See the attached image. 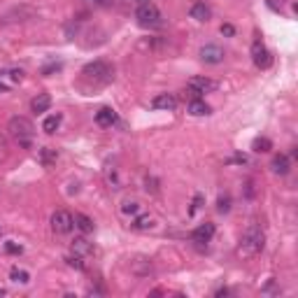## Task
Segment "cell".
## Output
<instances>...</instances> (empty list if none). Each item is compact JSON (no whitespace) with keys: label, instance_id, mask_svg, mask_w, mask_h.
I'll return each mask as SVG.
<instances>
[{"label":"cell","instance_id":"ffe728a7","mask_svg":"<svg viewBox=\"0 0 298 298\" xmlns=\"http://www.w3.org/2000/svg\"><path fill=\"white\" fill-rule=\"evenodd\" d=\"M72 219H75V226H77L82 233H94L96 224H94V219H91V217H86V215H75Z\"/></svg>","mask_w":298,"mask_h":298},{"label":"cell","instance_id":"1f68e13d","mask_svg":"<svg viewBox=\"0 0 298 298\" xmlns=\"http://www.w3.org/2000/svg\"><path fill=\"white\" fill-rule=\"evenodd\" d=\"M221 35H226V38H233V35H235V28H233L231 23H224V26H221Z\"/></svg>","mask_w":298,"mask_h":298},{"label":"cell","instance_id":"d590c367","mask_svg":"<svg viewBox=\"0 0 298 298\" xmlns=\"http://www.w3.org/2000/svg\"><path fill=\"white\" fill-rule=\"evenodd\" d=\"M138 5H147V3H152V0H135Z\"/></svg>","mask_w":298,"mask_h":298},{"label":"cell","instance_id":"8992f818","mask_svg":"<svg viewBox=\"0 0 298 298\" xmlns=\"http://www.w3.org/2000/svg\"><path fill=\"white\" fill-rule=\"evenodd\" d=\"M51 228H54V233H70L75 228V219H72L70 212L56 210L51 215Z\"/></svg>","mask_w":298,"mask_h":298},{"label":"cell","instance_id":"52a82bcc","mask_svg":"<svg viewBox=\"0 0 298 298\" xmlns=\"http://www.w3.org/2000/svg\"><path fill=\"white\" fill-rule=\"evenodd\" d=\"M252 61H254V66L261 68V70H265V68H271V66H273L271 51L265 49L261 40H254V44H252Z\"/></svg>","mask_w":298,"mask_h":298},{"label":"cell","instance_id":"ac0fdd59","mask_svg":"<svg viewBox=\"0 0 298 298\" xmlns=\"http://www.w3.org/2000/svg\"><path fill=\"white\" fill-rule=\"evenodd\" d=\"M189 14H191V19H196V21H207V19H210V7L205 5V3H196V5H191Z\"/></svg>","mask_w":298,"mask_h":298},{"label":"cell","instance_id":"e575fe53","mask_svg":"<svg viewBox=\"0 0 298 298\" xmlns=\"http://www.w3.org/2000/svg\"><path fill=\"white\" fill-rule=\"evenodd\" d=\"M0 94H7V86L3 82H0Z\"/></svg>","mask_w":298,"mask_h":298},{"label":"cell","instance_id":"4dcf8cb0","mask_svg":"<svg viewBox=\"0 0 298 298\" xmlns=\"http://www.w3.org/2000/svg\"><path fill=\"white\" fill-rule=\"evenodd\" d=\"M5 249L10 252V254H21V252H23L21 245H14V243H5Z\"/></svg>","mask_w":298,"mask_h":298},{"label":"cell","instance_id":"74e56055","mask_svg":"<svg viewBox=\"0 0 298 298\" xmlns=\"http://www.w3.org/2000/svg\"><path fill=\"white\" fill-rule=\"evenodd\" d=\"M3 233H5V228H3V224H0V235H3Z\"/></svg>","mask_w":298,"mask_h":298},{"label":"cell","instance_id":"5b68a950","mask_svg":"<svg viewBox=\"0 0 298 298\" xmlns=\"http://www.w3.org/2000/svg\"><path fill=\"white\" fill-rule=\"evenodd\" d=\"M38 17V10H33V7L28 5H19V7H12L10 12H5L3 17H0V21L5 23H21V21H28V19H35Z\"/></svg>","mask_w":298,"mask_h":298},{"label":"cell","instance_id":"d4e9b609","mask_svg":"<svg viewBox=\"0 0 298 298\" xmlns=\"http://www.w3.org/2000/svg\"><path fill=\"white\" fill-rule=\"evenodd\" d=\"M231 210V198H228V193H221L219 200H217V212L219 215H226Z\"/></svg>","mask_w":298,"mask_h":298},{"label":"cell","instance_id":"6da1fadb","mask_svg":"<svg viewBox=\"0 0 298 298\" xmlns=\"http://www.w3.org/2000/svg\"><path fill=\"white\" fill-rule=\"evenodd\" d=\"M7 131L10 135L14 138V142L23 149H31L33 147V135H35V126L31 119L26 116H12L10 124H7Z\"/></svg>","mask_w":298,"mask_h":298},{"label":"cell","instance_id":"d6986e66","mask_svg":"<svg viewBox=\"0 0 298 298\" xmlns=\"http://www.w3.org/2000/svg\"><path fill=\"white\" fill-rule=\"evenodd\" d=\"M131 226L135 228V231H152V228H154V217L140 215V217H135V219H133Z\"/></svg>","mask_w":298,"mask_h":298},{"label":"cell","instance_id":"ba28073f","mask_svg":"<svg viewBox=\"0 0 298 298\" xmlns=\"http://www.w3.org/2000/svg\"><path fill=\"white\" fill-rule=\"evenodd\" d=\"M217 88H219V84L210 77H191L189 79V91H191V96L212 94V91H217Z\"/></svg>","mask_w":298,"mask_h":298},{"label":"cell","instance_id":"603a6c76","mask_svg":"<svg viewBox=\"0 0 298 298\" xmlns=\"http://www.w3.org/2000/svg\"><path fill=\"white\" fill-rule=\"evenodd\" d=\"M252 149H254V152H259V154H265V152H271V149H273V142L268 138H256L254 142H252Z\"/></svg>","mask_w":298,"mask_h":298},{"label":"cell","instance_id":"9c48e42d","mask_svg":"<svg viewBox=\"0 0 298 298\" xmlns=\"http://www.w3.org/2000/svg\"><path fill=\"white\" fill-rule=\"evenodd\" d=\"M224 49H221L219 44H205L203 49H200V58H203L205 63H212V66H217V63L224 61Z\"/></svg>","mask_w":298,"mask_h":298},{"label":"cell","instance_id":"7c38bea8","mask_svg":"<svg viewBox=\"0 0 298 298\" xmlns=\"http://www.w3.org/2000/svg\"><path fill=\"white\" fill-rule=\"evenodd\" d=\"M271 168L275 175H289V170H291V161H289L287 154H277L275 159L271 161Z\"/></svg>","mask_w":298,"mask_h":298},{"label":"cell","instance_id":"8d00e7d4","mask_svg":"<svg viewBox=\"0 0 298 298\" xmlns=\"http://www.w3.org/2000/svg\"><path fill=\"white\" fill-rule=\"evenodd\" d=\"M0 296H7V289H3V287H0Z\"/></svg>","mask_w":298,"mask_h":298},{"label":"cell","instance_id":"83f0119b","mask_svg":"<svg viewBox=\"0 0 298 298\" xmlns=\"http://www.w3.org/2000/svg\"><path fill=\"white\" fill-rule=\"evenodd\" d=\"M144 189H147V193H159V182H156L154 177H147L144 180Z\"/></svg>","mask_w":298,"mask_h":298},{"label":"cell","instance_id":"30bf717a","mask_svg":"<svg viewBox=\"0 0 298 298\" xmlns=\"http://www.w3.org/2000/svg\"><path fill=\"white\" fill-rule=\"evenodd\" d=\"M212 235H215V224L205 221V224H200V226L191 233V240L193 243H198V245H203V243H210Z\"/></svg>","mask_w":298,"mask_h":298},{"label":"cell","instance_id":"7a4b0ae2","mask_svg":"<svg viewBox=\"0 0 298 298\" xmlns=\"http://www.w3.org/2000/svg\"><path fill=\"white\" fill-rule=\"evenodd\" d=\"M82 77L84 82L94 84V86H105L114 79V66H110L107 61H94L86 63L82 68Z\"/></svg>","mask_w":298,"mask_h":298},{"label":"cell","instance_id":"836d02e7","mask_svg":"<svg viewBox=\"0 0 298 298\" xmlns=\"http://www.w3.org/2000/svg\"><path fill=\"white\" fill-rule=\"evenodd\" d=\"M88 3H94V5H100V7H110L112 0H88Z\"/></svg>","mask_w":298,"mask_h":298},{"label":"cell","instance_id":"f1b7e54d","mask_svg":"<svg viewBox=\"0 0 298 298\" xmlns=\"http://www.w3.org/2000/svg\"><path fill=\"white\" fill-rule=\"evenodd\" d=\"M58 70H61V63H49V66L42 68V75H44V77H49L51 72H58Z\"/></svg>","mask_w":298,"mask_h":298},{"label":"cell","instance_id":"9a60e30c","mask_svg":"<svg viewBox=\"0 0 298 298\" xmlns=\"http://www.w3.org/2000/svg\"><path fill=\"white\" fill-rule=\"evenodd\" d=\"M72 252L79 256H88V254H94V245L88 243L86 237H75L72 240Z\"/></svg>","mask_w":298,"mask_h":298},{"label":"cell","instance_id":"277c9868","mask_svg":"<svg viewBox=\"0 0 298 298\" xmlns=\"http://www.w3.org/2000/svg\"><path fill=\"white\" fill-rule=\"evenodd\" d=\"M135 19H138V23L142 28H163L166 26V19H163L161 10L156 5H152V3H147V5H138V10H135Z\"/></svg>","mask_w":298,"mask_h":298},{"label":"cell","instance_id":"484cf974","mask_svg":"<svg viewBox=\"0 0 298 298\" xmlns=\"http://www.w3.org/2000/svg\"><path fill=\"white\" fill-rule=\"evenodd\" d=\"M68 265L70 268H75V271H84V261H82V256L79 254H72V256H68Z\"/></svg>","mask_w":298,"mask_h":298},{"label":"cell","instance_id":"5bb4252c","mask_svg":"<svg viewBox=\"0 0 298 298\" xmlns=\"http://www.w3.org/2000/svg\"><path fill=\"white\" fill-rule=\"evenodd\" d=\"M114 122H116V112L112 110V107H100V110L96 112V124H98V126H112Z\"/></svg>","mask_w":298,"mask_h":298},{"label":"cell","instance_id":"4fadbf2b","mask_svg":"<svg viewBox=\"0 0 298 298\" xmlns=\"http://www.w3.org/2000/svg\"><path fill=\"white\" fill-rule=\"evenodd\" d=\"M49 105H51L49 94H38L33 100H31V110H33L35 114H44V112L49 110Z\"/></svg>","mask_w":298,"mask_h":298},{"label":"cell","instance_id":"44dd1931","mask_svg":"<svg viewBox=\"0 0 298 298\" xmlns=\"http://www.w3.org/2000/svg\"><path fill=\"white\" fill-rule=\"evenodd\" d=\"M61 119H63L61 114H51V116H47V119L42 122V131H44V133H49V135H51V133H56V128L61 126Z\"/></svg>","mask_w":298,"mask_h":298},{"label":"cell","instance_id":"7402d4cb","mask_svg":"<svg viewBox=\"0 0 298 298\" xmlns=\"http://www.w3.org/2000/svg\"><path fill=\"white\" fill-rule=\"evenodd\" d=\"M140 212V203L135 198H126L122 203V215H128V217H135Z\"/></svg>","mask_w":298,"mask_h":298},{"label":"cell","instance_id":"3957f363","mask_svg":"<svg viewBox=\"0 0 298 298\" xmlns=\"http://www.w3.org/2000/svg\"><path fill=\"white\" fill-rule=\"evenodd\" d=\"M263 247H265V233H263V228L256 226V224H252V226L243 233V240H240V252H243V254L254 256V254H259V252H263Z\"/></svg>","mask_w":298,"mask_h":298},{"label":"cell","instance_id":"e0dca14e","mask_svg":"<svg viewBox=\"0 0 298 298\" xmlns=\"http://www.w3.org/2000/svg\"><path fill=\"white\" fill-rule=\"evenodd\" d=\"M38 159H40V163H42L44 168H51V166H56L58 154H56V149H51V147H42L40 149V154H38Z\"/></svg>","mask_w":298,"mask_h":298},{"label":"cell","instance_id":"d6a6232c","mask_svg":"<svg viewBox=\"0 0 298 298\" xmlns=\"http://www.w3.org/2000/svg\"><path fill=\"white\" fill-rule=\"evenodd\" d=\"M268 5H271V10L280 12V10H282V5H284V0H268Z\"/></svg>","mask_w":298,"mask_h":298},{"label":"cell","instance_id":"2e32d148","mask_svg":"<svg viewBox=\"0 0 298 298\" xmlns=\"http://www.w3.org/2000/svg\"><path fill=\"white\" fill-rule=\"evenodd\" d=\"M189 114L191 116H207L210 114V105H207V103H205V100H191V103H189Z\"/></svg>","mask_w":298,"mask_h":298},{"label":"cell","instance_id":"4316f807","mask_svg":"<svg viewBox=\"0 0 298 298\" xmlns=\"http://www.w3.org/2000/svg\"><path fill=\"white\" fill-rule=\"evenodd\" d=\"M203 203H205L203 193H196V196H193V200H191V210H189V215H196V212L203 207Z\"/></svg>","mask_w":298,"mask_h":298},{"label":"cell","instance_id":"cb8c5ba5","mask_svg":"<svg viewBox=\"0 0 298 298\" xmlns=\"http://www.w3.org/2000/svg\"><path fill=\"white\" fill-rule=\"evenodd\" d=\"M10 277H12V282H17V284H28V282H31V275H28L26 271H21V268H12Z\"/></svg>","mask_w":298,"mask_h":298},{"label":"cell","instance_id":"8fae6325","mask_svg":"<svg viewBox=\"0 0 298 298\" xmlns=\"http://www.w3.org/2000/svg\"><path fill=\"white\" fill-rule=\"evenodd\" d=\"M152 107L154 110H166V112H172L177 107V98L172 94H159L154 100H152Z\"/></svg>","mask_w":298,"mask_h":298},{"label":"cell","instance_id":"f546056e","mask_svg":"<svg viewBox=\"0 0 298 298\" xmlns=\"http://www.w3.org/2000/svg\"><path fill=\"white\" fill-rule=\"evenodd\" d=\"M10 77H12V82H23V70L21 68H12Z\"/></svg>","mask_w":298,"mask_h":298}]
</instances>
